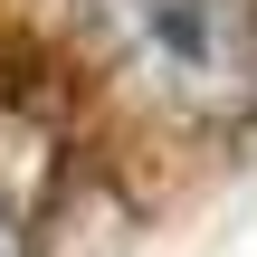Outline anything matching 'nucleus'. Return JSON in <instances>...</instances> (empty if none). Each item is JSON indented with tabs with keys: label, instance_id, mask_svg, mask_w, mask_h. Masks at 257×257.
I'll return each mask as SVG.
<instances>
[{
	"label": "nucleus",
	"instance_id": "nucleus-1",
	"mask_svg": "<svg viewBox=\"0 0 257 257\" xmlns=\"http://www.w3.org/2000/svg\"><path fill=\"white\" fill-rule=\"evenodd\" d=\"M29 29L67 76L162 124L219 134L257 114V0H29Z\"/></svg>",
	"mask_w": 257,
	"mask_h": 257
},
{
	"label": "nucleus",
	"instance_id": "nucleus-2",
	"mask_svg": "<svg viewBox=\"0 0 257 257\" xmlns=\"http://www.w3.org/2000/svg\"><path fill=\"white\" fill-rule=\"evenodd\" d=\"M134 248V200L95 153H67V172L48 181V200L29 210L19 257H124Z\"/></svg>",
	"mask_w": 257,
	"mask_h": 257
}]
</instances>
